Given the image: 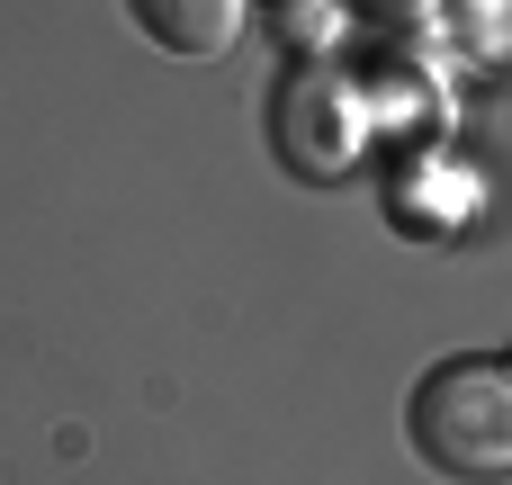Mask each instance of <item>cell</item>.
Here are the masks:
<instances>
[{
	"label": "cell",
	"mask_w": 512,
	"mask_h": 485,
	"mask_svg": "<svg viewBox=\"0 0 512 485\" xmlns=\"http://www.w3.org/2000/svg\"><path fill=\"white\" fill-rule=\"evenodd\" d=\"M405 441L441 485H504L512 477V360L504 351H459L414 378L405 396Z\"/></svg>",
	"instance_id": "obj_1"
},
{
	"label": "cell",
	"mask_w": 512,
	"mask_h": 485,
	"mask_svg": "<svg viewBox=\"0 0 512 485\" xmlns=\"http://www.w3.org/2000/svg\"><path fill=\"white\" fill-rule=\"evenodd\" d=\"M126 18L180 63H216L243 36V0H126Z\"/></svg>",
	"instance_id": "obj_2"
}]
</instances>
